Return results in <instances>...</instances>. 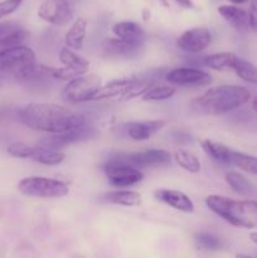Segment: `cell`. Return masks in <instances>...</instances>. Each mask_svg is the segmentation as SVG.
Wrapping results in <instances>:
<instances>
[{"label": "cell", "mask_w": 257, "mask_h": 258, "mask_svg": "<svg viewBox=\"0 0 257 258\" xmlns=\"http://www.w3.org/2000/svg\"><path fill=\"white\" fill-rule=\"evenodd\" d=\"M18 116L27 127L48 134L63 133L86 122L82 115L55 103H28L20 108Z\"/></svg>", "instance_id": "obj_1"}, {"label": "cell", "mask_w": 257, "mask_h": 258, "mask_svg": "<svg viewBox=\"0 0 257 258\" xmlns=\"http://www.w3.org/2000/svg\"><path fill=\"white\" fill-rule=\"evenodd\" d=\"M248 20L249 28L257 30V0H252L248 12Z\"/></svg>", "instance_id": "obj_37"}, {"label": "cell", "mask_w": 257, "mask_h": 258, "mask_svg": "<svg viewBox=\"0 0 257 258\" xmlns=\"http://www.w3.org/2000/svg\"><path fill=\"white\" fill-rule=\"evenodd\" d=\"M175 87L170 85H154L143 95L144 101L149 102H158V101H165L175 95Z\"/></svg>", "instance_id": "obj_29"}, {"label": "cell", "mask_w": 257, "mask_h": 258, "mask_svg": "<svg viewBox=\"0 0 257 258\" xmlns=\"http://www.w3.org/2000/svg\"><path fill=\"white\" fill-rule=\"evenodd\" d=\"M29 33L27 30H24L23 28H19V29L14 30L10 34L5 35L4 38L0 39V50H4L8 49V48H13V47H17V45L23 44L24 40L27 39Z\"/></svg>", "instance_id": "obj_32"}, {"label": "cell", "mask_w": 257, "mask_h": 258, "mask_svg": "<svg viewBox=\"0 0 257 258\" xmlns=\"http://www.w3.org/2000/svg\"><path fill=\"white\" fill-rule=\"evenodd\" d=\"M126 160L131 165L139 169L153 168V166H164L170 163L171 154L163 149H150L140 153H133L125 155Z\"/></svg>", "instance_id": "obj_12"}, {"label": "cell", "mask_w": 257, "mask_h": 258, "mask_svg": "<svg viewBox=\"0 0 257 258\" xmlns=\"http://www.w3.org/2000/svg\"><path fill=\"white\" fill-rule=\"evenodd\" d=\"M218 13L236 30L244 32L249 28L248 13L242 8L236 7L234 4L221 5V7H218Z\"/></svg>", "instance_id": "obj_16"}, {"label": "cell", "mask_w": 257, "mask_h": 258, "mask_svg": "<svg viewBox=\"0 0 257 258\" xmlns=\"http://www.w3.org/2000/svg\"><path fill=\"white\" fill-rule=\"evenodd\" d=\"M86 33H87V19L82 17H78L73 22L72 27L66 33V47H70L76 50L81 49L83 45V42H85Z\"/></svg>", "instance_id": "obj_17"}, {"label": "cell", "mask_w": 257, "mask_h": 258, "mask_svg": "<svg viewBox=\"0 0 257 258\" xmlns=\"http://www.w3.org/2000/svg\"><path fill=\"white\" fill-rule=\"evenodd\" d=\"M231 164L236 165L237 168L246 171V173L257 175V158H254V156L232 150Z\"/></svg>", "instance_id": "obj_30"}, {"label": "cell", "mask_w": 257, "mask_h": 258, "mask_svg": "<svg viewBox=\"0 0 257 258\" xmlns=\"http://www.w3.org/2000/svg\"><path fill=\"white\" fill-rule=\"evenodd\" d=\"M66 155L63 153H60L59 150H55V149L45 148V146L37 145L33 149V154L30 156V159L37 163L43 164V165H59L65 161Z\"/></svg>", "instance_id": "obj_19"}, {"label": "cell", "mask_w": 257, "mask_h": 258, "mask_svg": "<svg viewBox=\"0 0 257 258\" xmlns=\"http://www.w3.org/2000/svg\"><path fill=\"white\" fill-rule=\"evenodd\" d=\"M0 86H2V85H0Z\"/></svg>", "instance_id": "obj_43"}, {"label": "cell", "mask_w": 257, "mask_h": 258, "mask_svg": "<svg viewBox=\"0 0 257 258\" xmlns=\"http://www.w3.org/2000/svg\"><path fill=\"white\" fill-rule=\"evenodd\" d=\"M232 70L236 72V75L241 80L257 85V66H254L253 63L248 62L246 59H242L239 57H236L233 66H232Z\"/></svg>", "instance_id": "obj_26"}, {"label": "cell", "mask_w": 257, "mask_h": 258, "mask_svg": "<svg viewBox=\"0 0 257 258\" xmlns=\"http://www.w3.org/2000/svg\"><path fill=\"white\" fill-rule=\"evenodd\" d=\"M249 98L251 92L242 86L222 85L207 90L191 105L204 115L218 116L246 105Z\"/></svg>", "instance_id": "obj_2"}, {"label": "cell", "mask_w": 257, "mask_h": 258, "mask_svg": "<svg viewBox=\"0 0 257 258\" xmlns=\"http://www.w3.org/2000/svg\"><path fill=\"white\" fill-rule=\"evenodd\" d=\"M131 82H133V78H122V80L111 81V82L106 83L103 86L101 85V87L93 93L91 101H101L120 96L128 87Z\"/></svg>", "instance_id": "obj_18"}, {"label": "cell", "mask_w": 257, "mask_h": 258, "mask_svg": "<svg viewBox=\"0 0 257 258\" xmlns=\"http://www.w3.org/2000/svg\"><path fill=\"white\" fill-rule=\"evenodd\" d=\"M154 196L158 201L168 204L176 211L184 212V213H193L194 212V203L183 191L173 190V189H159L154 193Z\"/></svg>", "instance_id": "obj_13"}, {"label": "cell", "mask_w": 257, "mask_h": 258, "mask_svg": "<svg viewBox=\"0 0 257 258\" xmlns=\"http://www.w3.org/2000/svg\"><path fill=\"white\" fill-rule=\"evenodd\" d=\"M164 126V121L150 120V121H134L126 125L128 138L135 141L149 140L153 135H155Z\"/></svg>", "instance_id": "obj_14"}, {"label": "cell", "mask_w": 257, "mask_h": 258, "mask_svg": "<svg viewBox=\"0 0 257 258\" xmlns=\"http://www.w3.org/2000/svg\"><path fill=\"white\" fill-rule=\"evenodd\" d=\"M212 33L208 28L197 27L185 30L176 40V45L186 53H201L211 45Z\"/></svg>", "instance_id": "obj_11"}, {"label": "cell", "mask_w": 257, "mask_h": 258, "mask_svg": "<svg viewBox=\"0 0 257 258\" xmlns=\"http://www.w3.org/2000/svg\"><path fill=\"white\" fill-rule=\"evenodd\" d=\"M19 23L13 22V20H7V22H0V39L4 38L5 35L10 34L14 30L19 29Z\"/></svg>", "instance_id": "obj_36"}, {"label": "cell", "mask_w": 257, "mask_h": 258, "mask_svg": "<svg viewBox=\"0 0 257 258\" xmlns=\"http://www.w3.org/2000/svg\"><path fill=\"white\" fill-rule=\"evenodd\" d=\"M115 37L125 40V42L133 43V44L143 45L145 40V30L135 22H120L116 23L111 28Z\"/></svg>", "instance_id": "obj_15"}, {"label": "cell", "mask_w": 257, "mask_h": 258, "mask_svg": "<svg viewBox=\"0 0 257 258\" xmlns=\"http://www.w3.org/2000/svg\"><path fill=\"white\" fill-rule=\"evenodd\" d=\"M174 159H175L176 164L180 168L189 171V173L197 174L201 171V161H199V159L191 151L179 149V150H176L174 153Z\"/></svg>", "instance_id": "obj_27"}, {"label": "cell", "mask_w": 257, "mask_h": 258, "mask_svg": "<svg viewBox=\"0 0 257 258\" xmlns=\"http://www.w3.org/2000/svg\"><path fill=\"white\" fill-rule=\"evenodd\" d=\"M229 2H231L232 4H243V3H246L247 0H229Z\"/></svg>", "instance_id": "obj_41"}, {"label": "cell", "mask_w": 257, "mask_h": 258, "mask_svg": "<svg viewBox=\"0 0 257 258\" xmlns=\"http://www.w3.org/2000/svg\"><path fill=\"white\" fill-rule=\"evenodd\" d=\"M59 60L63 66L75 68H88L90 67V60L85 57L76 53V49L70 47H65L59 52Z\"/></svg>", "instance_id": "obj_31"}, {"label": "cell", "mask_w": 257, "mask_h": 258, "mask_svg": "<svg viewBox=\"0 0 257 258\" xmlns=\"http://www.w3.org/2000/svg\"><path fill=\"white\" fill-rule=\"evenodd\" d=\"M249 238H251V241L253 242L254 244H257V232H252V233L249 234Z\"/></svg>", "instance_id": "obj_39"}, {"label": "cell", "mask_w": 257, "mask_h": 258, "mask_svg": "<svg viewBox=\"0 0 257 258\" xmlns=\"http://www.w3.org/2000/svg\"><path fill=\"white\" fill-rule=\"evenodd\" d=\"M101 85L102 81L97 75L87 72L80 77L68 81L63 93L71 102H86L91 101V97L101 87Z\"/></svg>", "instance_id": "obj_8"}, {"label": "cell", "mask_w": 257, "mask_h": 258, "mask_svg": "<svg viewBox=\"0 0 257 258\" xmlns=\"http://www.w3.org/2000/svg\"><path fill=\"white\" fill-rule=\"evenodd\" d=\"M202 149L204 153L212 158L213 160L218 161L222 164H231V154L232 150L228 146L223 145V144L214 143L212 140H203L201 143Z\"/></svg>", "instance_id": "obj_22"}, {"label": "cell", "mask_w": 257, "mask_h": 258, "mask_svg": "<svg viewBox=\"0 0 257 258\" xmlns=\"http://www.w3.org/2000/svg\"><path fill=\"white\" fill-rule=\"evenodd\" d=\"M95 135V127L88 125L87 122H85L82 123V125H78L76 126V127L70 128V130L67 131H63V133L50 134L49 136H45V138L40 139V140L38 141V145L59 150V149L65 148V146L67 145H71V144L88 140V139L93 138Z\"/></svg>", "instance_id": "obj_7"}, {"label": "cell", "mask_w": 257, "mask_h": 258, "mask_svg": "<svg viewBox=\"0 0 257 258\" xmlns=\"http://www.w3.org/2000/svg\"><path fill=\"white\" fill-rule=\"evenodd\" d=\"M22 3L23 0H3L0 2V19L17 12Z\"/></svg>", "instance_id": "obj_35"}, {"label": "cell", "mask_w": 257, "mask_h": 258, "mask_svg": "<svg viewBox=\"0 0 257 258\" xmlns=\"http://www.w3.org/2000/svg\"><path fill=\"white\" fill-rule=\"evenodd\" d=\"M206 206L214 214L239 228H257V202L234 201L222 196H208Z\"/></svg>", "instance_id": "obj_3"}, {"label": "cell", "mask_w": 257, "mask_h": 258, "mask_svg": "<svg viewBox=\"0 0 257 258\" xmlns=\"http://www.w3.org/2000/svg\"><path fill=\"white\" fill-rule=\"evenodd\" d=\"M252 108H253L254 112H257V95L254 96L253 100H252Z\"/></svg>", "instance_id": "obj_40"}, {"label": "cell", "mask_w": 257, "mask_h": 258, "mask_svg": "<svg viewBox=\"0 0 257 258\" xmlns=\"http://www.w3.org/2000/svg\"><path fill=\"white\" fill-rule=\"evenodd\" d=\"M3 77H7V76H5L4 71H3L2 67H0V78H3Z\"/></svg>", "instance_id": "obj_42"}, {"label": "cell", "mask_w": 257, "mask_h": 258, "mask_svg": "<svg viewBox=\"0 0 257 258\" xmlns=\"http://www.w3.org/2000/svg\"><path fill=\"white\" fill-rule=\"evenodd\" d=\"M165 80L176 86H207L212 82V76L199 68L180 67L169 71Z\"/></svg>", "instance_id": "obj_10"}, {"label": "cell", "mask_w": 257, "mask_h": 258, "mask_svg": "<svg viewBox=\"0 0 257 258\" xmlns=\"http://www.w3.org/2000/svg\"><path fill=\"white\" fill-rule=\"evenodd\" d=\"M33 149H34V146L27 145L24 143H14L8 146L7 151L9 155L14 156V158L30 159L33 154Z\"/></svg>", "instance_id": "obj_34"}, {"label": "cell", "mask_w": 257, "mask_h": 258, "mask_svg": "<svg viewBox=\"0 0 257 258\" xmlns=\"http://www.w3.org/2000/svg\"><path fill=\"white\" fill-rule=\"evenodd\" d=\"M224 179H226L227 184L232 188V190L241 194V196H251L254 191L251 181L237 171H227Z\"/></svg>", "instance_id": "obj_25"}, {"label": "cell", "mask_w": 257, "mask_h": 258, "mask_svg": "<svg viewBox=\"0 0 257 258\" xmlns=\"http://www.w3.org/2000/svg\"><path fill=\"white\" fill-rule=\"evenodd\" d=\"M35 62V53L24 44L0 50V67L5 76L14 77L15 80Z\"/></svg>", "instance_id": "obj_6"}, {"label": "cell", "mask_w": 257, "mask_h": 258, "mask_svg": "<svg viewBox=\"0 0 257 258\" xmlns=\"http://www.w3.org/2000/svg\"><path fill=\"white\" fill-rule=\"evenodd\" d=\"M17 188L23 196L33 198H63L70 193V188L65 181L44 176H28L22 179Z\"/></svg>", "instance_id": "obj_4"}, {"label": "cell", "mask_w": 257, "mask_h": 258, "mask_svg": "<svg viewBox=\"0 0 257 258\" xmlns=\"http://www.w3.org/2000/svg\"><path fill=\"white\" fill-rule=\"evenodd\" d=\"M88 72V68H75V67H65L62 68H53L52 78L60 81H71L73 78H77L80 76L85 75Z\"/></svg>", "instance_id": "obj_33"}, {"label": "cell", "mask_w": 257, "mask_h": 258, "mask_svg": "<svg viewBox=\"0 0 257 258\" xmlns=\"http://www.w3.org/2000/svg\"><path fill=\"white\" fill-rule=\"evenodd\" d=\"M106 176L111 185L116 188H127L140 183L144 179V174L140 169L131 165L125 156L112 158L103 166Z\"/></svg>", "instance_id": "obj_5"}, {"label": "cell", "mask_w": 257, "mask_h": 258, "mask_svg": "<svg viewBox=\"0 0 257 258\" xmlns=\"http://www.w3.org/2000/svg\"><path fill=\"white\" fill-rule=\"evenodd\" d=\"M194 243L197 248L204 252L219 251L223 246V241L219 237L212 233H206V232H199L194 234Z\"/></svg>", "instance_id": "obj_28"}, {"label": "cell", "mask_w": 257, "mask_h": 258, "mask_svg": "<svg viewBox=\"0 0 257 258\" xmlns=\"http://www.w3.org/2000/svg\"><path fill=\"white\" fill-rule=\"evenodd\" d=\"M178 4H180L181 7L184 8H191L193 7V3H191V0H175Z\"/></svg>", "instance_id": "obj_38"}, {"label": "cell", "mask_w": 257, "mask_h": 258, "mask_svg": "<svg viewBox=\"0 0 257 258\" xmlns=\"http://www.w3.org/2000/svg\"><path fill=\"white\" fill-rule=\"evenodd\" d=\"M141 45L133 44V43L125 42V40L120 39V38H111L107 39L103 44V49L105 53L108 55H123V57H130V55H135L139 52Z\"/></svg>", "instance_id": "obj_20"}, {"label": "cell", "mask_w": 257, "mask_h": 258, "mask_svg": "<svg viewBox=\"0 0 257 258\" xmlns=\"http://www.w3.org/2000/svg\"><path fill=\"white\" fill-rule=\"evenodd\" d=\"M154 85H155V82H154L153 78H133V82L118 97H120V101L133 100L139 96H143Z\"/></svg>", "instance_id": "obj_24"}, {"label": "cell", "mask_w": 257, "mask_h": 258, "mask_svg": "<svg viewBox=\"0 0 257 258\" xmlns=\"http://www.w3.org/2000/svg\"><path fill=\"white\" fill-rule=\"evenodd\" d=\"M106 202L123 207H136L141 203V194L134 190H112L103 196Z\"/></svg>", "instance_id": "obj_21"}, {"label": "cell", "mask_w": 257, "mask_h": 258, "mask_svg": "<svg viewBox=\"0 0 257 258\" xmlns=\"http://www.w3.org/2000/svg\"><path fill=\"white\" fill-rule=\"evenodd\" d=\"M38 17L57 27L68 25L73 19L72 5L68 0H44L37 10Z\"/></svg>", "instance_id": "obj_9"}, {"label": "cell", "mask_w": 257, "mask_h": 258, "mask_svg": "<svg viewBox=\"0 0 257 258\" xmlns=\"http://www.w3.org/2000/svg\"><path fill=\"white\" fill-rule=\"evenodd\" d=\"M237 55L232 52H218L204 57L203 64L211 70L223 71L226 68H232Z\"/></svg>", "instance_id": "obj_23"}]
</instances>
